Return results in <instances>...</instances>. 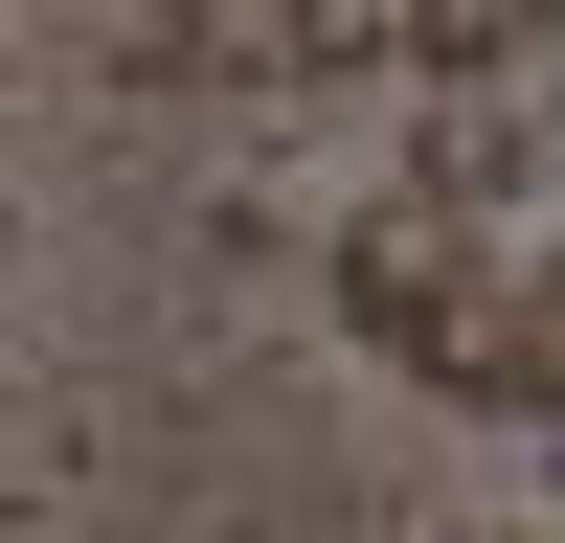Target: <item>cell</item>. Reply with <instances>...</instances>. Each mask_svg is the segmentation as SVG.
<instances>
[{"label": "cell", "instance_id": "obj_3", "mask_svg": "<svg viewBox=\"0 0 565 543\" xmlns=\"http://www.w3.org/2000/svg\"><path fill=\"white\" fill-rule=\"evenodd\" d=\"M498 543H565V521H498Z\"/></svg>", "mask_w": 565, "mask_h": 543}, {"label": "cell", "instance_id": "obj_2", "mask_svg": "<svg viewBox=\"0 0 565 543\" xmlns=\"http://www.w3.org/2000/svg\"><path fill=\"white\" fill-rule=\"evenodd\" d=\"M476 407L565 430V226H521V249H498V317H476Z\"/></svg>", "mask_w": 565, "mask_h": 543}, {"label": "cell", "instance_id": "obj_1", "mask_svg": "<svg viewBox=\"0 0 565 543\" xmlns=\"http://www.w3.org/2000/svg\"><path fill=\"white\" fill-rule=\"evenodd\" d=\"M498 249H521V226H452V204H407V181H385V204L317 249V295H340V340H362V362H407V385H452V407H476Z\"/></svg>", "mask_w": 565, "mask_h": 543}]
</instances>
